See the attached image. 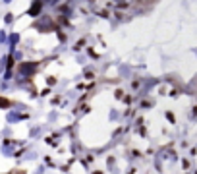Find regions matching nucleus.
Returning <instances> with one entry per match:
<instances>
[{
  "mask_svg": "<svg viewBox=\"0 0 197 174\" xmlns=\"http://www.w3.org/2000/svg\"><path fill=\"white\" fill-rule=\"evenodd\" d=\"M35 68H37V62H29V64H19L18 66L19 72H35Z\"/></svg>",
  "mask_w": 197,
  "mask_h": 174,
  "instance_id": "2",
  "label": "nucleus"
},
{
  "mask_svg": "<svg viewBox=\"0 0 197 174\" xmlns=\"http://www.w3.org/2000/svg\"><path fill=\"white\" fill-rule=\"evenodd\" d=\"M41 12H43V2H41V0H35L31 6H29V10H27V16H31V18H37Z\"/></svg>",
  "mask_w": 197,
  "mask_h": 174,
  "instance_id": "1",
  "label": "nucleus"
},
{
  "mask_svg": "<svg viewBox=\"0 0 197 174\" xmlns=\"http://www.w3.org/2000/svg\"><path fill=\"white\" fill-rule=\"evenodd\" d=\"M10 106H12V101L0 95V108H10Z\"/></svg>",
  "mask_w": 197,
  "mask_h": 174,
  "instance_id": "3",
  "label": "nucleus"
}]
</instances>
